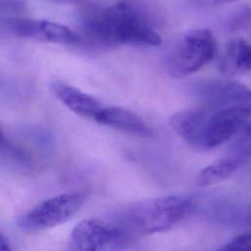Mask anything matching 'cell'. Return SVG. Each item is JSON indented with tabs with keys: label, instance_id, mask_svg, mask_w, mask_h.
I'll return each mask as SVG.
<instances>
[{
	"label": "cell",
	"instance_id": "obj_14",
	"mask_svg": "<svg viewBox=\"0 0 251 251\" xmlns=\"http://www.w3.org/2000/svg\"><path fill=\"white\" fill-rule=\"evenodd\" d=\"M23 10H25V2L23 0H0V12L19 13Z\"/></svg>",
	"mask_w": 251,
	"mask_h": 251
},
{
	"label": "cell",
	"instance_id": "obj_12",
	"mask_svg": "<svg viewBox=\"0 0 251 251\" xmlns=\"http://www.w3.org/2000/svg\"><path fill=\"white\" fill-rule=\"evenodd\" d=\"M221 249L222 250H251V229L234 236Z\"/></svg>",
	"mask_w": 251,
	"mask_h": 251
},
{
	"label": "cell",
	"instance_id": "obj_10",
	"mask_svg": "<svg viewBox=\"0 0 251 251\" xmlns=\"http://www.w3.org/2000/svg\"><path fill=\"white\" fill-rule=\"evenodd\" d=\"M242 158L239 155L226 157L206 166L199 172L196 177V184L209 186L227 179L238 170L242 163Z\"/></svg>",
	"mask_w": 251,
	"mask_h": 251
},
{
	"label": "cell",
	"instance_id": "obj_18",
	"mask_svg": "<svg viewBox=\"0 0 251 251\" xmlns=\"http://www.w3.org/2000/svg\"><path fill=\"white\" fill-rule=\"evenodd\" d=\"M246 221H247V223L251 226V210L249 211V214H248V216H247V220H246Z\"/></svg>",
	"mask_w": 251,
	"mask_h": 251
},
{
	"label": "cell",
	"instance_id": "obj_1",
	"mask_svg": "<svg viewBox=\"0 0 251 251\" xmlns=\"http://www.w3.org/2000/svg\"><path fill=\"white\" fill-rule=\"evenodd\" d=\"M82 31L88 39L102 46H158L162 43L149 13L131 0L90 11L82 20Z\"/></svg>",
	"mask_w": 251,
	"mask_h": 251
},
{
	"label": "cell",
	"instance_id": "obj_8",
	"mask_svg": "<svg viewBox=\"0 0 251 251\" xmlns=\"http://www.w3.org/2000/svg\"><path fill=\"white\" fill-rule=\"evenodd\" d=\"M52 88L55 96L69 110L78 116L94 120L104 107L93 96L67 83L55 82Z\"/></svg>",
	"mask_w": 251,
	"mask_h": 251
},
{
	"label": "cell",
	"instance_id": "obj_11",
	"mask_svg": "<svg viewBox=\"0 0 251 251\" xmlns=\"http://www.w3.org/2000/svg\"><path fill=\"white\" fill-rule=\"evenodd\" d=\"M236 155L241 157L251 156V122H247L237 132L234 143Z\"/></svg>",
	"mask_w": 251,
	"mask_h": 251
},
{
	"label": "cell",
	"instance_id": "obj_16",
	"mask_svg": "<svg viewBox=\"0 0 251 251\" xmlns=\"http://www.w3.org/2000/svg\"><path fill=\"white\" fill-rule=\"evenodd\" d=\"M10 249H11V247H10L9 241L7 240V238L2 233H0V250L1 251H7V250H10Z\"/></svg>",
	"mask_w": 251,
	"mask_h": 251
},
{
	"label": "cell",
	"instance_id": "obj_13",
	"mask_svg": "<svg viewBox=\"0 0 251 251\" xmlns=\"http://www.w3.org/2000/svg\"><path fill=\"white\" fill-rule=\"evenodd\" d=\"M251 24V6L245 7L238 11L229 21V27L237 29Z\"/></svg>",
	"mask_w": 251,
	"mask_h": 251
},
{
	"label": "cell",
	"instance_id": "obj_17",
	"mask_svg": "<svg viewBox=\"0 0 251 251\" xmlns=\"http://www.w3.org/2000/svg\"><path fill=\"white\" fill-rule=\"evenodd\" d=\"M0 147L1 148H8L9 147L8 140L6 139L5 133H4V131H3L1 126H0Z\"/></svg>",
	"mask_w": 251,
	"mask_h": 251
},
{
	"label": "cell",
	"instance_id": "obj_4",
	"mask_svg": "<svg viewBox=\"0 0 251 251\" xmlns=\"http://www.w3.org/2000/svg\"><path fill=\"white\" fill-rule=\"evenodd\" d=\"M133 238L114 220L85 219L77 223L70 237V248L79 251H105L124 248Z\"/></svg>",
	"mask_w": 251,
	"mask_h": 251
},
{
	"label": "cell",
	"instance_id": "obj_5",
	"mask_svg": "<svg viewBox=\"0 0 251 251\" xmlns=\"http://www.w3.org/2000/svg\"><path fill=\"white\" fill-rule=\"evenodd\" d=\"M85 194L67 192L44 200L29 210L21 220V226L26 230H41L65 224L82 207Z\"/></svg>",
	"mask_w": 251,
	"mask_h": 251
},
{
	"label": "cell",
	"instance_id": "obj_3",
	"mask_svg": "<svg viewBox=\"0 0 251 251\" xmlns=\"http://www.w3.org/2000/svg\"><path fill=\"white\" fill-rule=\"evenodd\" d=\"M216 54V40L208 28L186 31L177 41L167 62L169 75L176 78L187 76L209 64Z\"/></svg>",
	"mask_w": 251,
	"mask_h": 251
},
{
	"label": "cell",
	"instance_id": "obj_9",
	"mask_svg": "<svg viewBox=\"0 0 251 251\" xmlns=\"http://www.w3.org/2000/svg\"><path fill=\"white\" fill-rule=\"evenodd\" d=\"M220 68L226 75H238L250 72L251 42L243 38L230 40L226 46Z\"/></svg>",
	"mask_w": 251,
	"mask_h": 251
},
{
	"label": "cell",
	"instance_id": "obj_2",
	"mask_svg": "<svg viewBox=\"0 0 251 251\" xmlns=\"http://www.w3.org/2000/svg\"><path fill=\"white\" fill-rule=\"evenodd\" d=\"M191 209V203L179 196L149 198L124 207L116 221L132 238L169 230L183 220Z\"/></svg>",
	"mask_w": 251,
	"mask_h": 251
},
{
	"label": "cell",
	"instance_id": "obj_15",
	"mask_svg": "<svg viewBox=\"0 0 251 251\" xmlns=\"http://www.w3.org/2000/svg\"><path fill=\"white\" fill-rule=\"evenodd\" d=\"M187 5L192 8L203 9V8H210L222 4H226L230 2H234L237 0H185Z\"/></svg>",
	"mask_w": 251,
	"mask_h": 251
},
{
	"label": "cell",
	"instance_id": "obj_6",
	"mask_svg": "<svg viewBox=\"0 0 251 251\" xmlns=\"http://www.w3.org/2000/svg\"><path fill=\"white\" fill-rule=\"evenodd\" d=\"M196 93L205 107H235L251 118V88L241 82L230 79L205 80L197 85Z\"/></svg>",
	"mask_w": 251,
	"mask_h": 251
},
{
	"label": "cell",
	"instance_id": "obj_7",
	"mask_svg": "<svg viewBox=\"0 0 251 251\" xmlns=\"http://www.w3.org/2000/svg\"><path fill=\"white\" fill-rule=\"evenodd\" d=\"M94 121L97 123L138 136H151L152 130L144 120L134 112L124 107H103Z\"/></svg>",
	"mask_w": 251,
	"mask_h": 251
}]
</instances>
